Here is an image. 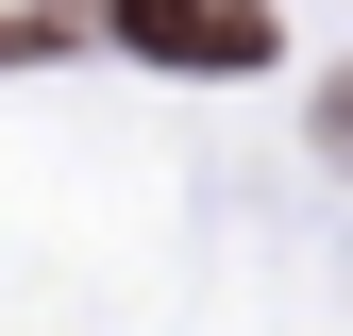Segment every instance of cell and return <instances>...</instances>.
I'll return each mask as SVG.
<instances>
[{"instance_id":"cell-1","label":"cell","mask_w":353,"mask_h":336,"mask_svg":"<svg viewBox=\"0 0 353 336\" xmlns=\"http://www.w3.org/2000/svg\"><path fill=\"white\" fill-rule=\"evenodd\" d=\"M101 34L152 51V67H202V84L270 67V0H101Z\"/></svg>"},{"instance_id":"cell-2","label":"cell","mask_w":353,"mask_h":336,"mask_svg":"<svg viewBox=\"0 0 353 336\" xmlns=\"http://www.w3.org/2000/svg\"><path fill=\"white\" fill-rule=\"evenodd\" d=\"M84 34V0H34V17H0V67H34V51H68Z\"/></svg>"},{"instance_id":"cell-3","label":"cell","mask_w":353,"mask_h":336,"mask_svg":"<svg viewBox=\"0 0 353 336\" xmlns=\"http://www.w3.org/2000/svg\"><path fill=\"white\" fill-rule=\"evenodd\" d=\"M320 135H336V151H353V84H336V101H320Z\"/></svg>"}]
</instances>
